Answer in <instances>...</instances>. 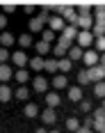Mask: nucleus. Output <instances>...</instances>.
Listing matches in <instances>:
<instances>
[{
	"mask_svg": "<svg viewBox=\"0 0 105 133\" xmlns=\"http://www.w3.org/2000/svg\"><path fill=\"white\" fill-rule=\"evenodd\" d=\"M27 96H30V90H27V87H18V90H16V99H18V101H25Z\"/></svg>",
	"mask_w": 105,
	"mask_h": 133,
	"instance_id": "nucleus-33",
	"label": "nucleus"
},
{
	"mask_svg": "<svg viewBox=\"0 0 105 133\" xmlns=\"http://www.w3.org/2000/svg\"><path fill=\"white\" fill-rule=\"evenodd\" d=\"M0 44H2V48L12 46V44H14V35H9V32H2V35H0Z\"/></svg>",
	"mask_w": 105,
	"mask_h": 133,
	"instance_id": "nucleus-25",
	"label": "nucleus"
},
{
	"mask_svg": "<svg viewBox=\"0 0 105 133\" xmlns=\"http://www.w3.org/2000/svg\"><path fill=\"white\" fill-rule=\"evenodd\" d=\"M37 115H39L37 103H27V106H25V117H37Z\"/></svg>",
	"mask_w": 105,
	"mask_h": 133,
	"instance_id": "nucleus-29",
	"label": "nucleus"
},
{
	"mask_svg": "<svg viewBox=\"0 0 105 133\" xmlns=\"http://www.w3.org/2000/svg\"><path fill=\"white\" fill-rule=\"evenodd\" d=\"M41 119H43L46 126H52V124L57 122V115H55V110H52V108H46V110L41 112Z\"/></svg>",
	"mask_w": 105,
	"mask_h": 133,
	"instance_id": "nucleus-8",
	"label": "nucleus"
},
{
	"mask_svg": "<svg viewBox=\"0 0 105 133\" xmlns=\"http://www.w3.org/2000/svg\"><path fill=\"white\" fill-rule=\"evenodd\" d=\"M82 126H85V129H92V126H94V117H85Z\"/></svg>",
	"mask_w": 105,
	"mask_h": 133,
	"instance_id": "nucleus-41",
	"label": "nucleus"
},
{
	"mask_svg": "<svg viewBox=\"0 0 105 133\" xmlns=\"http://www.w3.org/2000/svg\"><path fill=\"white\" fill-rule=\"evenodd\" d=\"M78 16H92V5H78Z\"/></svg>",
	"mask_w": 105,
	"mask_h": 133,
	"instance_id": "nucleus-36",
	"label": "nucleus"
},
{
	"mask_svg": "<svg viewBox=\"0 0 105 133\" xmlns=\"http://www.w3.org/2000/svg\"><path fill=\"white\" fill-rule=\"evenodd\" d=\"M16 80L23 85V83H27V80H30V74H27L25 69H18V71H16Z\"/></svg>",
	"mask_w": 105,
	"mask_h": 133,
	"instance_id": "nucleus-32",
	"label": "nucleus"
},
{
	"mask_svg": "<svg viewBox=\"0 0 105 133\" xmlns=\"http://www.w3.org/2000/svg\"><path fill=\"white\" fill-rule=\"evenodd\" d=\"M48 133H59V131H55V129H52V131H48Z\"/></svg>",
	"mask_w": 105,
	"mask_h": 133,
	"instance_id": "nucleus-47",
	"label": "nucleus"
},
{
	"mask_svg": "<svg viewBox=\"0 0 105 133\" xmlns=\"http://www.w3.org/2000/svg\"><path fill=\"white\" fill-rule=\"evenodd\" d=\"M48 21H50V16H48V12H46V9H43V12H39L37 16H32V18H30V23H27L30 35L43 32V30H46V25H48Z\"/></svg>",
	"mask_w": 105,
	"mask_h": 133,
	"instance_id": "nucleus-1",
	"label": "nucleus"
},
{
	"mask_svg": "<svg viewBox=\"0 0 105 133\" xmlns=\"http://www.w3.org/2000/svg\"><path fill=\"white\" fill-rule=\"evenodd\" d=\"M76 46H80L82 51H85V48H92V46H94V35H92V32L80 30L78 37H76Z\"/></svg>",
	"mask_w": 105,
	"mask_h": 133,
	"instance_id": "nucleus-2",
	"label": "nucleus"
},
{
	"mask_svg": "<svg viewBox=\"0 0 105 133\" xmlns=\"http://www.w3.org/2000/svg\"><path fill=\"white\" fill-rule=\"evenodd\" d=\"M94 94H96L98 99H105V80H101V83L94 85Z\"/></svg>",
	"mask_w": 105,
	"mask_h": 133,
	"instance_id": "nucleus-27",
	"label": "nucleus"
},
{
	"mask_svg": "<svg viewBox=\"0 0 105 133\" xmlns=\"http://www.w3.org/2000/svg\"><path fill=\"white\" fill-rule=\"evenodd\" d=\"M23 9H25V14H30V16H32V14H34V5H25Z\"/></svg>",
	"mask_w": 105,
	"mask_h": 133,
	"instance_id": "nucleus-43",
	"label": "nucleus"
},
{
	"mask_svg": "<svg viewBox=\"0 0 105 133\" xmlns=\"http://www.w3.org/2000/svg\"><path fill=\"white\" fill-rule=\"evenodd\" d=\"M92 131H96V133H103V131H105V119H94Z\"/></svg>",
	"mask_w": 105,
	"mask_h": 133,
	"instance_id": "nucleus-34",
	"label": "nucleus"
},
{
	"mask_svg": "<svg viewBox=\"0 0 105 133\" xmlns=\"http://www.w3.org/2000/svg\"><path fill=\"white\" fill-rule=\"evenodd\" d=\"M64 28H66V23H64L62 16H50V21H48V30H52V32L57 35V32H64Z\"/></svg>",
	"mask_w": 105,
	"mask_h": 133,
	"instance_id": "nucleus-3",
	"label": "nucleus"
},
{
	"mask_svg": "<svg viewBox=\"0 0 105 133\" xmlns=\"http://www.w3.org/2000/svg\"><path fill=\"white\" fill-rule=\"evenodd\" d=\"M46 103H48V108L55 110V108L59 106V94H57V92H48V94H46Z\"/></svg>",
	"mask_w": 105,
	"mask_h": 133,
	"instance_id": "nucleus-14",
	"label": "nucleus"
},
{
	"mask_svg": "<svg viewBox=\"0 0 105 133\" xmlns=\"http://www.w3.org/2000/svg\"><path fill=\"white\" fill-rule=\"evenodd\" d=\"M101 108H103V110H105V99H103V106H101Z\"/></svg>",
	"mask_w": 105,
	"mask_h": 133,
	"instance_id": "nucleus-48",
	"label": "nucleus"
},
{
	"mask_svg": "<svg viewBox=\"0 0 105 133\" xmlns=\"http://www.w3.org/2000/svg\"><path fill=\"white\" fill-rule=\"evenodd\" d=\"M12 66L9 64H0V80H2V85H7V80H12Z\"/></svg>",
	"mask_w": 105,
	"mask_h": 133,
	"instance_id": "nucleus-11",
	"label": "nucleus"
},
{
	"mask_svg": "<svg viewBox=\"0 0 105 133\" xmlns=\"http://www.w3.org/2000/svg\"><path fill=\"white\" fill-rule=\"evenodd\" d=\"M50 83H52L55 90H64V87H66V76H64V74H55Z\"/></svg>",
	"mask_w": 105,
	"mask_h": 133,
	"instance_id": "nucleus-12",
	"label": "nucleus"
},
{
	"mask_svg": "<svg viewBox=\"0 0 105 133\" xmlns=\"http://www.w3.org/2000/svg\"><path fill=\"white\" fill-rule=\"evenodd\" d=\"M7 60H9V51H7V48H2V46H0V64H5V62H7Z\"/></svg>",
	"mask_w": 105,
	"mask_h": 133,
	"instance_id": "nucleus-37",
	"label": "nucleus"
},
{
	"mask_svg": "<svg viewBox=\"0 0 105 133\" xmlns=\"http://www.w3.org/2000/svg\"><path fill=\"white\" fill-rule=\"evenodd\" d=\"M94 51H96V53H105V37L94 39Z\"/></svg>",
	"mask_w": 105,
	"mask_h": 133,
	"instance_id": "nucleus-30",
	"label": "nucleus"
},
{
	"mask_svg": "<svg viewBox=\"0 0 105 133\" xmlns=\"http://www.w3.org/2000/svg\"><path fill=\"white\" fill-rule=\"evenodd\" d=\"M32 85H34V92H46L48 90V80L43 78V76H37V78L32 80Z\"/></svg>",
	"mask_w": 105,
	"mask_h": 133,
	"instance_id": "nucleus-13",
	"label": "nucleus"
},
{
	"mask_svg": "<svg viewBox=\"0 0 105 133\" xmlns=\"http://www.w3.org/2000/svg\"><path fill=\"white\" fill-rule=\"evenodd\" d=\"M66 53H69V51H66L64 46H59V44H55V48H52V55H55V60H62V57H64Z\"/></svg>",
	"mask_w": 105,
	"mask_h": 133,
	"instance_id": "nucleus-28",
	"label": "nucleus"
},
{
	"mask_svg": "<svg viewBox=\"0 0 105 133\" xmlns=\"http://www.w3.org/2000/svg\"><path fill=\"white\" fill-rule=\"evenodd\" d=\"M57 44H59V46H64L66 51H69V48H71V46H73V41H69V39H64V37H59V39H57Z\"/></svg>",
	"mask_w": 105,
	"mask_h": 133,
	"instance_id": "nucleus-40",
	"label": "nucleus"
},
{
	"mask_svg": "<svg viewBox=\"0 0 105 133\" xmlns=\"http://www.w3.org/2000/svg\"><path fill=\"white\" fill-rule=\"evenodd\" d=\"M87 74H89V80H96V83H101V80H105V69H103L101 64L92 66V69H89Z\"/></svg>",
	"mask_w": 105,
	"mask_h": 133,
	"instance_id": "nucleus-7",
	"label": "nucleus"
},
{
	"mask_svg": "<svg viewBox=\"0 0 105 133\" xmlns=\"http://www.w3.org/2000/svg\"><path fill=\"white\" fill-rule=\"evenodd\" d=\"M78 83H80V85H89V83H92V80H89V74H87V69L78 74Z\"/></svg>",
	"mask_w": 105,
	"mask_h": 133,
	"instance_id": "nucleus-35",
	"label": "nucleus"
},
{
	"mask_svg": "<svg viewBox=\"0 0 105 133\" xmlns=\"http://www.w3.org/2000/svg\"><path fill=\"white\" fill-rule=\"evenodd\" d=\"M55 39H57V35H55L52 30H48V28H46V30L41 32V41H46V44H50V41H55Z\"/></svg>",
	"mask_w": 105,
	"mask_h": 133,
	"instance_id": "nucleus-26",
	"label": "nucleus"
},
{
	"mask_svg": "<svg viewBox=\"0 0 105 133\" xmlns=\"http://www.w3.org/2000/svg\"><path fill=\"white\" fill-rule=\"evenodd\" d=\"M80 110H82V112H92V101H85V99H82V101H80Z\"/></svg>",
	"mask_w": 105,
	"mask_h": 133,
	"instance_id": "nucleus-38",
	"label": "nucleus"
},
{
	"mask_svg": "<svg viewBox=\"0 0 105 133\" xmlns=\"http://www.w3.org/2000/svg\"><path fill=\"white\" fill-rule=\"evenodd\" d=\"M18 46H21V48H27V46H34V37H32L30 32H27V35H21V37H18Z\"/></svg>",
	"mask_w": 105,
	"mask_h": 133,
	"instance_id": "nucleus-18",
	"label": "nucleus"
},
{
	"mask_svg": "<svg viewBox=\"0 0 105 133\" xmlns=\"http://www.w3.org/2000/svg\"><path fill=\"white\" fill-rule=\"evenodd\" d=\"M82 62L89 66V69H92V66H96V64H98V53H96L94 48H87V51L82 53Z\"/></svg>",
	"mask_w": 105,
	"mask_h": 133,
	"instance_id": "nucleus-5",
	"label": "nucleus"
},
{
	"mask_svg": "<svg viewBox=\"0 0 105 133\" xmlns=\"http://www.w3.org/2000/svg\"><path fill=\"white\" fill-rule=\"evenodd\" d=\"M14 9H16V5H14V2H7V5H5V14H12Z\"/></svg>",
	"mask_w": 105,
	"mask_h": 133,
	"instance_id": "nucleus-42",
	"label": "nucleus"
},
{
	"mask_svg": "<svg viewBox=\"0 0 105 133\" xmlns=\"http://www.w3.org/2000/svg\"><path fill=\"white\" fill-rule=\"evenodd\" d=\"M76 28H78V30H85V32H92V28H94V16H78Z\"/></svg>",
	"mask_w": 105,
	"mask_h": 133,
	"instance_id": "nucleus-4",
	"label": "nucleus"
},
{
	"mask_svg": "<svg viewBox=\"0 0 105 133\" xmlns=\"http://www.w3.org/2000/svg\"><path fill=\"white\" fill-rule=\"evenodd\" d=\"M103 133H105V131H103Z\"/></svg>",
	"mask_w": 105,
	"mask_h": 133,
	"instance_id": "nucleus-49",
	"label": "nucleus"
},
{
	"mask_svg": "<svg viewBox=\"0 0 105 133\" xmlns=\"http://www.w3.org/2000/svg\"><path fill=\"white\" fill-rule=\"evenodd\" d=\"M71 64H73V62H71L69 57H62V60H57V66H59V71H62V74H69V71H71Z\"/></svg>",
	"mask_w": 105,
	"mask_h": 133,
	"instance_id": "nucleus-21",
	"label": "nucleus"
},
{
	"mask_svg": "<svg viewBox=\"0 0 105 133\" xmlns=\"http://www.w3.org/2000/svg\"><path fill=\"white\" fill-rule=\"evenodd\" d=\"M92 117H94V119H105V110H103V108L94 110V112H92Z\"/></svg>",
	"mask_w": 105,
	"mask_h": 133,
	"instance_id": "nucleus-39",
	"label": "nucleus"
},
{
	"mask_svg": "<svg viewBox=\"0 0 105 133\" xmlns=\"http://www.w3.org/2000/svg\"><path fill=\"white\" fill-rule=\"evenodd\" d=\"M43 62H46V60L39 57V55H37V57H32V60H27V64H30L32 71H41V69H43Z\"/></svg>",
	"mask_w": 105,
	"mask_h": 133,
	"instance_id": "nucleus-16",
	"label": "nucleus"
},
{
	"mask_svg": "<svg viewBox=\"0 0 105 133\" xmlns=\"http://www.w3.org/2000/svg\"><path fill=\"white\" fill-rule=\"evenodd\" d=\"M34 48H37V53H39V57H41V55H46L50 51V44H46V41H34Z\"/></svg>",
	"mask_w": 105,
	"mask_h": 133,
	"instance_id": "nucleus-24",
	"label": "nucleus"
},
{
	"mask_svg": "<svg viewBox=\"0 0 105 133\" xmlns=\"http://www.w3.org/2000/svg\"><path fill=\"white\" fill-rule=\"evenodd\" d=\"M43 69H46L48 74H52V76H55V74L59 71V66H57V60H46V62H43Z\"/></svg>",
	"mask_w": 105,
	"mask_h": 133,
	"instance_id": "nucleus-20",
	"label": "nucleus"
},
{
	"mask_svg": "<svg viewBox=\"0 0 105 133\" xmlns=\"http://www.w3.org/2000/svg\"><path fill=\"white\" fill-rule=\"evenodd\" d=\"M0 101H12V87L9 85H0Z\"/></svg>",
	"mask_w": 105,
	"mask_h": 133,
	"instance_id": "nucleus-23",
	"label": "nucleus"
},
{
	"mask_svg": "<svg viewBox=\"0 0 105 133\" xmlns=\"http://www.w3.org/2000/svg\"><path fill=\"white\" fill-rule=\"evenodd\" d=\"M92 35H94V39H98V37H105V23H96V21H94Z\"/></svg>",
	"mask_w": 105,
	"mask_h": 133,
	"instance_id": "nucleus-19",
	"label": "nucleus"
},
{
	"mask_svg": "<svg viewBox=\"0 0 105 133\" xmlns=\"http://www.w3.org/2000/svg\"><path fill=\"white\" fill-rule=\"evenodd\" d=\"M62 18H64V23L69 21V25H76L78 14H76V9H73L71 5H64V9H62Z\"/></svg>",
	"mask_w": 105,
	"mask_h": 133,
	"instance_id": "nucleus-6",
	"label": "nucleus"
},
{
	"mask_svg": "<svg viewBox=\"0 0 105 133\" xmlns=\"http://www.w3.org/2000/svg\"><path fill=\"white\" fill-rule=\"evenodd\" d=\"M34 133H48V131H46V129H37Z\"/></svg>",
	"mask_w": 105,
	"mask_h": 133,
	"instance_id": "nucleus-46",
	"label": "nucleus"
},
{
	"mask_svg": "<svg viewBox=\"0 0 105 133\" xmlns=\"http://www.w3.org/2000/svg\"><path fill=\"white\" fill-rule=\"evenodd\" d=\"M69 99L71 101H82V90H80L78 85H71L69 87Z\"/></svg>",
	"mask_w": 105,
	"mask_h": 133,
	"instance_id": "nucleus-17",
	"label": "nucleus"
},
{
	"mask_svg": "<svg viewBox=\"0 0 105 133\" xmlns=\"http://www.w3.org/2000/svg\"><path fill=\"white\" fill-rule=\"evenodd\" d=\"M78 28L76 25H69V23H66V28H64V32H62V35H59V37H64V39H69V41H76V37H78Z\"/></svg>",
	"mask_w": 105,
	"mask_h": 133,
	"instance_id": "nucleus-9",
	"label": "nucleus"
},
{
	"mask_svg": "<svg viewBox=\"0 0 105 133\" xmlns=\"http://www.w3.org/2000/svg\"><path fill=\"white\" fill-rule=\"evenodd\" d=\"M5 25H7V16H5V14H0V30H2Z\"/></svg>",
	"mask_w": 105,
	"mask_h": 133,
	"instance_id": "nucleus-44",
	"label": "nucleus"
},
{
	"mask_svg": "<svg viewBox=\"0 0 105 133\" xmlns=\"http://www.w3.org/2000/svg\"><path fill=\"white\" fill-rule=\"evenodd\" d=\"M76 133H94V131H92V129H85V126H80Z\"/></svg>",
	"mask_w": 105,
	"mask_h": 133,
	"instance_id": "nucleus-45",
	"label": "nucleus"
},
{
	"mask_svg": "<svg viewBox=\"0 0 105 133\" xmlns=\"http://www.w3.org/2000/svg\"><path fill=\"white\" fill-rule=\"evenodd\" d=\"M80 126H82V124H80L76 117H69V119H66V129H69V131H78Z\"/></svg>",
	"mask_w": 105,
	"mask_h": 133,
	"instance_id": "nucleus-31",
	"label": "nucleus"
},
{
	"mask_svg": "<svg viewBox=\"0 0 105 133\" xmlns=\"http://www.w3.org/2000/svg\"><path fill=\"white\" fill-rule=\"evenodd\" d=\"M12 60H14V62H16V66H18V69H21V66H25V64H27V55L23 53V51H16V53L12 55Z\"/></svg>",
	"mask_w": 105,
	"mask_h": 133,
	"instance_id": "nucleus-15",
	"label": "nucleus"
},
{
	"mask_svg": "<svg viewBox=\"0 0 105 133\" xmlns=\"http://www.w3.org/2000/svg\"><path fill=\"white\" fill-rule=\"evenodd\" d=\"M82 53H85V51L73 44V46L69 48V60H71V62H80V60H82Z\"/></svg>",
	"mask_w": 105,
	"mask_h": 133,
	"instance_id": "nucleus-10",
	"label": "nucleus"
},
{
	"mask_svg": "<svg viewBox=\"0 0 105 133\" xmlns=\"http://www.w3.org/2000/svg\"><path fill=\"white\" fill-rule=\"evenodd\" d=\"M94 21H96V23H105V5H98V7H96Z\"/></svg>",
	"mask_w": 105,
	"mask_h": 133,
	"instance_id": "nucleus-22",
	"label": "nucleus"
}]
</instances>
